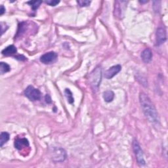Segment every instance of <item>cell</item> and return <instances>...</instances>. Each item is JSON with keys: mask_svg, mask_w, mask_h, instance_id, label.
Listing matches in <instances>:
<instances>
[{"mask_svg": "<svg viewBox=\"0 0 168 168\" xmlns=\"http://www.w3.org/2000/svg\"><path fill=\"white\" fill-rule=\"evenodd\" d=\"M11 70V67L8 64L2 62L0 63V72H1L2 74H4L7 73Z\"/></svg>", "mask_w": 168, "mask_h": 168, "instance_id": "obj_15", "label": "cell"}, {"mask_svg": "<svg viewBox=\"0 0 168 168\" xmlns=\"http://www.w3.org/2000/svg\"><path fill=\"white\" fill-rule=\"evenodd\" d=\"M45 2L51 6H56L57 4H59L60 3V1H56V0H47V1H46Z\"/></svg>", "mask_w": 168, "mask_h": 168, "instance_id": "obj_19", "label": "cell"}, {"mask_svg": "<svg viewBox=\"0 0 168 168\" xmlns=\"http://www.w3.org/2000/svg\"><path fill=\"white\" fill-rule=\"evenodd\" d=\"M77 3L80 7H87L91 3V2L87 1V0H79V1H77Z\"/></svg>", "mask_w": 168, "mask_h": 168, "instance_id": "obj_18", "label": "cell"}, {"mask_svg": "<svg viewBox=\"0 0 168 168\" xmlns=\"http://www.w3.org/2000/svg\"><path fill=\"white\" fill-rule=\"evenodd\" d=\"M17 49L16 48V47L13 45H11V46H9L7 47H5L2 51V53L3 55L5 56H10V55H12L15 53H17Z\"/></svg>", "mask_w": 168, "mask_h": 168, "instance_id": "obj_12", "label": "cell"}, {"mask_svg": "<svg viewBox=\"0 0 168 168\" xmlns=\"http://www.w3.org/2000/svg\"><path fill=\"white\" fill-rule=\"evenodd\" d=\"M57 58V54L53 51L45 53L40 57V61L43 64H51L55 62Z\"/></svg>", "mask_w": 168, "mask_h": 168, "instance_id": "obj_8", "label": "cell"}, {"mask_svg": "<svg viewBox=\"0 0 168 168\" xmlns=\"http://www.w3.org/2000/svg\"><path fill=\"white\" fill-rule=\"evenodd\" d=\"M121 70V67L119 65V64L113 66L106 71L105 73V77L108 80L112 79L114 76H115L116 74H118L120 72Z\"/></svg>", "mask_w": 168, "mask_h": 168, "instance_id": "obj_9", "label": "cell"}, {"mask_svg": "<svg viewBox=\"0 0 168 168\" xmlns=\"http://www.w3.org/2000/svg\"><path fill=\"white\" fill-rule=\"evenodd\" d=\"M46 101L47 103H48V104H50V103H51V99L49 95H46Z\"/></svg>", "mask_w": 168, "mask_h": 168, "instance_id": "obj_21", "label": "cell"}, {"mask_svg": "<svg viewBox=\"0 0 168 168\" xmlns=\"http://www.w3.org/2000/svg\"><path fill=\"white\" fill-rule=\"evenodd\" d=\"M127 2L125 1H116L114 5V15L115 17L121 18L124 15V12L126 8V4Z\"/></svg>", "mask_w": 168, "mask_h": 168, "instance_id": "obj_6", "label": "cell"}, {"mask_svg": "<svg viewBox=\"0 0 168 168\" xmlns=\"http://www.w3.org/2000/svg\"><path fill=\"white\" fill-rule=\"evenodd\" d=\"M24 95L32 101H38L41 99V92L37 89H36L32 86H29L25 89Z\"/></svg>", "mask_w": 168, "mask_h": 168, "instance_id": "obj_4", "label": "cell"}, {"mask_svg": "<svg viewBox=\"0 0 168 168\" xmlns=\"http://www.w3.org/2000/svg\"><path fill=\"white\" fill-rule=\"evenodd\" d=\"M42 3V2H41V1H40V2H38V1L32 2V1H30V2H27V3L31 6L32 9H33L34 11H36L39 7H40V5Z\"/></svg>", "mask_w": 168, "mask_h": 168, "instance_id": "obj_17", "label": "cell"}, {"mask_svg": "<svg viewBox=\"0 0 168 168\" xmlns=\"http://www.w3.org/2000/svg\"><path fill=\"white\" fill-rule=\"evenodd\" d=\"M152 58V52L150 49H145L143 52L141 53V59L145 63L150 62Z\"/></svg>", "mask_w": 168, "mask_h": 168, "instance_id": "obj_11", "label": "cell"}, {"mask_svg": "<svg viewBox=\"0 0 168 168\" xmlns=\"http://www.w3.org/2000/svg\"><path fill=\"white\" fill-rule=\"evenodd\" d=\"M102 96L105 102H111L114 99V93L112 91H111V90H108V91L103 93Z\"/></svg>", "mask_w": 168, "mask_h": 168, "instance_id": "obj_13", "label": "cell"}, {"mask_svg": "<svg viewBox=\"0 0 168 168\" xmlns=\"http://www.w3.org/2000/svg\"><path fill=\"white\" fill-rule=\"evenodd\" d=\"M139 102L148 121L152 124H158L160 123L159 116L149 96L145 93H141L139 95Z\"/></svg>", "mask_w": 168, "mask_h": 168, "instance_id": "obj_1", "label": "cell"}, {"mask_svg": "<svg viewBox=\"0 0 168 168\" xmlns=\"http://www.w3.org/2000/svg\"><path fill=\"white\" fill-rule=\"evenodd\" d=\"M15 59H18V60H20V61H25L26 59H27V58H26L23 55H18V56H16L15 57Z\"/></svg>", "mask_w": 168, "mask_h": 168, "instance_id": "obj_20", "label": "cell"}, {"mask_svg": "<svg viewBox=\"0 0 168 168\" xmlns=\"http://www.w3.org/2000/svg\"><path fill=\"white\" fill-rule=\"evenodd\" d=\"M9 140V134L7 132H2L0 136V145L1 147L3 146Z\"/></svg>", "mask_w": 168, "mask_h": 168, "instance_id": "obj_14", "label": "cell"}, {"mask_svg": "<svg viewBox=\"0 0 168 168\" xmlns=\"http://www.w3.org/2000/svg\"><path fill=\"white\" fill-rule=\"evenodd\" d=\"M167 40L166 30L162 27H159L156 33V45L157 46H161Z\"/></svg>", "mask_w": 168, "mask_h": 168, "instance_id": "obj_7", "label": "cell"}, {"mask_svg": "<svg viewBox=\"0 0 168 168\" xmlns=\"http://www.w3.org/2000/svg\"><path fill=\"white\" fill-rule=\"evenodd\" d=\"M15 146L19 151L22 150L29 146V141L26 138H18L15 141Z\"/></svg>", "mask_w": 168, "mask_h": 168, "instance_id": "obj_10", "label": "cell"}, {"mask_svg": "<svg viewBox=\"0 0 168 168\" xmlns=\"http://www.w3.org/2000/svg\"><path fill=\"white\" fill-rule=\"evenodd\" d=\"M133 149L135 154V156H136V159H137L138 164L141 166H145L146 162L144 159V155H143V151L141 150L138 141L135 139H134L133 141Z\"/></svg>", "mask_w": 168, "mask_h": 168, "instance_id": "obj_3", "label": "cell"}, {"mask_svg": "<svg viewBox=\"0 0 168 168\" xmlns=\"http://www.w3.org/2000/svg\"><path fill=\"white\" fill-rule=\"evenodd\" d=\"M64 95H65L66 97L68 100V102L70 104H73V102H74V99L73 97L72 93L71 92L70 90L69 89H66L64 90Z\"/></svg>", "mask_w": 168, "mask_h": 168, "instance_id": "obj_16", "label": "cell"}, {"mask_svg": "<svg viewBox=\"0 0 168 168\" xmlns=\"http://www.w3.org/2000/svg\"><path fill=\"white\" fill-rule=\"evenodd\" d=\"M148 1H145V2H141L140 1V3H147Z\"/></svg>", "mask_w": 168, "mask_h": 168, "instance_id": "obj_23", "label": "cell"}, {"mask_svg": "<svg viewBox=\"0 0 168 168\" xmlns=\"http://www.w3.org/2000/svg\"><path fill=\"white\" fill-rule=\"evenodd\" d=\"M51 154V157L55 162H61L67 158V152L61 148H54Z\"/></svg>", "mask_w": 168, "mask_h": 168, "instance_id": "obj_5", "label": "cell"}, {"mask_svg": "<svg viewBox=\"0 0 168 168\" xmlns=\"http://www.w3.org/2000/svg\"><path fill=\"white\" fill-rule=\"evenodd\" d=\"M5 12V8L3 7V5H1V8H0V15H3Z\"/></svg>", "mask_w": 168, "mask_h": 168, "instance_id": "obj_22", "label": "cell"}, {"mask_svg": "<svg viewBox=\"0 0 168 168\" xmlns=\"http://www.w3.org/2000/svg\"><path fill=\"white\" fill-rule=\"evenodd\" d=\"M102 68L101 67H96L89 75V82L93 91H98L99 87L102 80Z\"/></svg>", "mask_w": 168, "mask_h": 168, "instance_id": "obj_2", "label": "cell"}]
</instances>
